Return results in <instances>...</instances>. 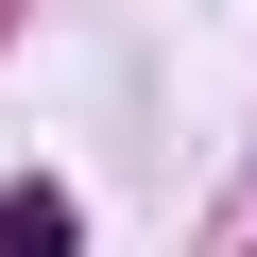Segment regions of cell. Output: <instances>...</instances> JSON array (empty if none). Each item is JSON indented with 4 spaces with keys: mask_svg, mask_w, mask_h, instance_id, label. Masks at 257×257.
I'll return each mask as SVG.
<instances>
[{
    "mask_svg": "<svg viewBox=\"0 0 257 257\" xmlns=\"http://www.w3.org/2000/svg\"><path fill=\"white\" fill-rule=\"evenodd\" d=\"M0 257H86V223H69V189H0Z\"/></svg>",
    "mask_w": 257,
    "mask_h": 257,
    "instance_id": "obj_1",
    "label": "cell"
}]
</instances>
